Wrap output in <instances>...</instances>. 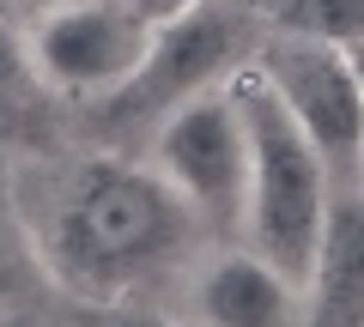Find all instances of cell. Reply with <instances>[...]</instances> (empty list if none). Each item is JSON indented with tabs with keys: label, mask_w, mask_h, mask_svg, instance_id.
<instances>
[{
	"label": "cell",
	"mask_w": 364,
	"mask_h": 327,
	"mask_svg": "<svg viewBox=\"0 0 364 327\" xmlns=\"http://www.w3.org/2000/svg\"><path fill=\"white\" fill-rule=\"evenodd\" d=\"M6 194L43 279L61 285L79 309L140 303V291L195 255L200 236V218L176 200V188L122 152L25 157Z\"/></svg>",
	"instance_id": "obj_1"
},
{
	"label": "cell",
	"mask_w": 364,
	"mask_h": 327,
	"mask_svg": "<svg viewBox=\"0 0 364 327\" xmlns=\"http://www.w3.org/2000/svg\"><path fill=\"white\" fill-rule=\"evenodd\" d=\"M231 97L243 109V133H249L243 243L304 285V273L316 261V243H322V224H328V206H334L340 188L328 176L322 152L304 140L298 121L267 92V79L255 73V61L231 79Z\"/></svg>",
	"instance_id": "obj_2"
},
{
	"label": "cell",
	"mask_w": 364,
	"mask_h": 327,
	"mask_svg": "<svg viewBox=\"0 0 364 327\" xmlns=\"http://www.w3.org/2000/svg\"><path fill=\"white\" fill-rule=\"evenodd\" d=\"M261 37L267 31H261V18L249 13L243 0H200L188 13H170V18L152 25V49L134 67V79L116 97H104V104H91V109L109 128H146L152 133L188 97L231 85L255 61Z\"/></svg>",
	"instance_id": "obj_3"
},
{
	"label": "cell",
	"mask_w": 364,
	"mask_h": 327,
	"mask_svg": "<svg viewBox=\"0 0 364 327\" xmlns=\"http://www.w3.org/2000/svg\"><path fill=\"white\" fill-rule=\"evenodd\" d=\"M255 73L279 97L298 133L322 152L334 188H364V79L346 43L310 31H267Z\"/></svg>",
	"instance_id": "obj_4"
},
{
	"label": "cell",
	"mask_w": 364,
	"mask_h": 327,
	"mask_svg": "<svg viewBox=\"0 0 364 327\" xmlns=\"http://www.w3.org/2000/svg\"><path fill=\"white\" fill-rule=\"evenodd\" d=\"M146 164L176 188V200L200 218V231H243L249 194V133L231 85L188 97L152 128Z\"/></svg>",
	"instance_id": "obj_5"
},
{
	"label": "cell",
	"mask_w": 364,
	"mask_h": 327,
	"mask_svg": "<svg viewBox=\"0 0 364 327\" xmlns=\"http://www.w3.org/2000/svg\"><path fill=\"white\" fill-rule=\"evenodd\" d=\"M152 25L134 0H79L55 13L31 18V67H37L43 92L79 97V104H104L134 79V67L152 49Z\"/></svg>",
	"instance_id": "obj_6"
},
{
	"label": "cell",
	"mask_w": 364,
	"mask_h": 327,
	"mask_svg": "<svg viewBox=\"0 0 364 327\" xmlns=\"http://www.w3.org/2000/svg\"><path fill=\"white\" fill-rule=\"evenodd\" d=\"M188 321H200V327H298L304 285L243 243V249H225L195 267Z\"/></svg>",
	"instance_id": "obj_7"
},
{
	"label": "cell",
	"mask_w": 364,
	"mask_h": 327,
	"mask_svg": "<svg viewBox=\"0 0 364 327\" xmlns=\"http://www.w3.org/2000/svg\"><path fill=\"white\" fill-rule=\"evenodd\" d=\"M298 327H364V188H340L328 206Z\"/></svg>",
	"instance_id": "obj_8"
},
{
	"label": "cell",
	"mask_w": 364,
	"mask_h": 327,
	"mask_svg": "<svg viewBox=\"0 0 364 327\" xmlns=\"http://www.w3.org/2000/svg\"><path fill=\"white\" fill-rule=\"evenodd\" d=\"M43 267H37V255H31V236H25V224H18V206H13V194L0 188V309L25 297V285Z\"/></svg>",
	"instance_id": "obj_9"
},
{
	"label": "cell",
	"mask_w": 364,
	"mask_h": 327,
	"mask_svg": "<svg viewBox=\"0 0 364 327\" xmlns=\"http://www.w3.org/2000/svg\"><path fill=\"white\" fill-rule=\"evenodd\" d=\"M37 92H43V79H37V67H31V37L13 31L6 13H0V116L25 109Z\"/></svg>",
	"instance_id": "obj_10"
},
{
	"label": "cell",
	"mask_w": 364,
	"mask_h": 327,
	"mask_svg": "<svg viewBox=\"0 0 364 327\" xmlns=\"http://www.w3.org/2000/svg\"><path fill=\"white\" fill-rule=\"evenodd\" d=\"M79 327H200V321H176L146 303H91V309H79Z\"/></svg>",
	"instance_id": "obj_11"
},
{
	"label": "cell",
	"mask_w": 364,
	"mask_h": 327,
	"mask_svg": "<svg viewBox=\"0 0 364 327\" xmlns=\"http://www.w3.org/2000/svg\"><path fill=\"white\" fill-rule=\"evenodd\" d=\"M146 18H170V13H188V6H200V0H134Z\"/></svg>",
	"instance_id": "obj_12"
},
{
	"label": "cell",
	"mask_w": 364,
	"mask_h": 327,
	"mask_svg": "<svg viewBox=\"0 0 364 327\" xmlns=\"http://www.w3.org/2000/svg\"><path fill=\"white\" fill-rule=\"evenodd\" d=\"M6 6H18V13H55V6H79V0H6Z\"/></svg>",
	"instance_id": "obj_13"
},
{
	"label": "cell",
	"mask_w": 364,
	"mask_h": 327,
	"mask_svg": "<svg viewBox=\"0 0 364 327\" xmlns=\"http://www.w3.org/2000/svg\"><path fill=\"white\" fill-rule=\"evenodd\" d=\"M0 327H37V321H31V315L18 309V303H6V309H0Z\"/></svg>",
	"instance_id": "obj_14"
},
{
	"label": "cell",
	"mask_w": 364,
	"mask_h": 327,
	"mask_svg": "<svg viewBox=\"0 0 364 327\" xmlns=\"http://www.w3.org/2000/svg\"><path fill=\"white\" fill-rule=\"evenodd\" d=\"M346 49H352V61H358V79H364V31H358L352 43H346Z\"/></svg>",
	"instance_id": "obj_15"
}]
</instances>
